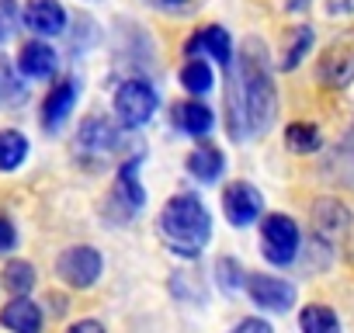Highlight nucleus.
<instances>
[{
	"label": "nucleus",
	"instance_id": "nucleus-18",
	"mask_svg": "<svg viewBox=\"0 0 354 333\" xmlns=\"http://www.w3.org/2000/svg\"><path fill=\"white\" fill-rule=\"evenodd\" d=\"M174 122H177V129L188 132V135H209L212 125H216V115H212V108H205L198 101H188V104L174 108Z\"/></svg>",
	"mask_w": 354,
	"mask_h": 333
},
{
	"label": "nucleus",
	"instance_id": "nucleus-12",
	"mask_svg": "<svg viewBox=\"0 0 354 333\" xmlns=\"http://www.w3.org/2000/svg\"><path fill=\"white\" fill-rule=\"evenodd\" d=\"M25 25L35 35H63L66 32V11L59 0H28L25 4Z\"/></svg>",
	"mask_w": 354,
	"mask_h": 333
},
{
	"label": "nucleus",
	"instance_id": "nucleus-2",
	"mask_svg": "<svg viewBox=\"0 0 354 333\" xmlns=\"http://www.w3.org/2000/svg\"><path fill=\"white\" fill-rule=\"evenodd\" d=\"M240 97H243V111H247V125H250V135H264L274 122V111H278V97H274V84H271V70H268V53H264V42L257 39H247L243 42V59L230 80Z\"/></svg>",
	"mask_w": 354,
	"mask_h": 333
},
{
	"label": "nucleus",
	"instance_id": "nucleus-3",
	"mask_svg": "<svg viewBox=\"0 0 354 333\" xmlns=\"http://www.w3.org/2000/svg\"><path fill=\"white\" fill-rule=\"evenodd\" d=\"M160 108V94L146 77H125L122 87L115 91V115L125 129H139L146 125Z\"/></svg>",
	"mask_w": 354,
	"mask_h": 333
},
{
	"label": "nucleus",
	"instance_id": "nucleus-1",
	"mask_svg": "<svg viewBox=\"0 0 354 333\" xmlns=\"http://www.w3.org/2000/svg\"><path fill=\"white\" fill-rule=\"evenodd\" d=\"M156 236L170 254L195 260L212 240V216L198 195H174L156 216Z\"/></svg>",
	"mask_w": 354,
	"mask_h": 333
},
{
	"label": "nucleus",
	"instance_id": "nucleus-6",
	"mask_svg": "<svg viewBox=\"0 0 354 333\" xmlns=\"http://www.w3.org/2000/svg\"><path fill=\"white\" fill-rule=\"evenodd\" d=\"M77 149H80V156L97 163V160H108L115 153H125L129 142L122 139V132L108 118H87L77 132Z\"/></svg>",
	"mask_w": 354,
	"mask_h": 333
},
{
	"label": "nucleus",
	"instance_id": "nucleus-19",
	"mask_svg": "<svg viewBox=\"0 0 354 333\" xmlns=\"http://www.w3.org/2000/svg\"><path fill=\"white\" fill-rule=\"evenodd\" d=\"M28 156V139L18 129H0V171H18Z\"/></svg>",
	"mask_w": 354,
	"mask_h": 333
},
{
	"label": "nucleus",
	"instance_id": "nucleus-17",
	"mask_svg": "<svg viewBox=\"0 0 354 333\" xmlns=\"http://www.w3.org/2000/svg\"><path fill=\"white\" fill-rule=\"evenodd\" d=\"M0 323H4L8 330H15V333H35V330L42 326V309H39L32 298L18 295L11 305H4V312H0Z\"/></svg>",
	"mask_w": 354,
	"mask_h": 333
},
{
	"label": "nucleus",
	"instance_id": "nucleus-15",
	"mask_svg": "<svg viewBox=\"0 0 354 333\" xmlns=\"http://www.w3.org/2000/svg\"><path fill=\"white\" fill-rule=\"evenodd\" d=\"M223 171H226V156H223V149H216L212 142H202V146L188 156V174L198 178L202 184H216V181L223 178Z\"/></svg>",
	"mask_w": 354,
	"mask_h": 333
},
{
	"label": "nucleus",
	"instance_id": "nucleus-4",
	"mask_svg": "<svg viewBox=\"0 0 354 333\" xmlns=\"http://www.w3.org/2000/svg\"><path fill=\"white\" fill-rule=\"evenodd\" d=\"M139 156H142V153L122 160L118 178H115V184H111V195H108V216H111L115 222L132 219V216L142 212V205H146V188H142V181H139Z\"/></svg>",
	"mask_w": 354,
	"mask_h": 333
},
{
	"label": "nucleus",
	"instance_id": "nucleus-5",
	"mask_svg": "<svg viewBox=\"0 0 354 333\" xmlns=\"http://www.w3.org/2000/svg\"><path fill=\"white\" fill-rule=\"evenodd\" d=\"M316 77H319L326 87H333V91L354 84V28L340 32V35L323 49L319 66H316Z\"/></svg>",
	"mask_w": 354,
	"mask_h": 333
},
{
	"label": "nucleus",
	"instance_id": "nucleus-7",
	"mask_svg": "<svg viewBox=\"0 0 354 333\" xmlns=\"http://www.w3.org/2000/svg\"><path fill=\"white\" fill-rule=\"evenodd\" d=\"M261 243H264V257L271 264H292L299 254V226L288 216L271 212L261 222Z\"/></svg>",
	"mask_w": 354,
	"mask_h": 333
},
{
	"label": "nucleus",
	"instance_id": "nucleus-31",
	"mask_svg": "<svg viewBox=\"0 0 354 333\" xmlns=\"http://www.w3.org/2000/svg\"><path fill=\"white\" fill-rule=\"evenodd\" d=\"M149 4H156V8H167V11H181L188 0H149Z\"/></svg>",
	"mask_w": 354,
	"mask_h": 333
},
{
	"label": "nucleus",
	"instance_id": "nucleus-20",
	"mask_svg": "<svg viewBox=\"0 0 354 333\" xmlns=\"http://www.w3.org/2000/svg\"><path fill=\"white\" fill-rule=\"evenodd\" d=\"M313 49V28L309 25H299V28H292L288 35H285V49H281V70H295L302 59H306V53Z\"/></svg>",
	"mask_w": 354,
	"mask_h": 333
},
{
	"label": "nucleus",
	"instance_id": "nucleus-16",
	"mask_svg": "<svg viewBox=\"0 0 354 333\" xmlns=\"http://www.w3.org/2000/svg\"><path fill=\"white\" fill-rule=\"evenodd\" d=\"M313 222H316V233L323 240H337V236H347L351 229V212L337 202H316L313 209Z\"/></svg>",
	"mask_w": 354,
	"mask_h": 333
},
{
	"label": "nucleus",
	"instance_id": "nucleus-30",
	"mask_svg": "<svg viewBox=\"0 0 354 333\" xmlns=\"http://www.w3.org/2000/svg\"><path fill=\"white\" fill-rule=\"evenodd\" d=\"M70 330H73V333H104V323H97V319H80V323H73Z\"/></svg>",
	"mask_w": 354,
	"mask_h": 333
},
{
	"label": "nucleus",
	"instance_id": "nucleus-14",
	"mask_svg": "<svg viewBox=\"0 0 354 333\" xmlns=\"http://www.w3.org/2000/svg\"><path fill=\"white\" fill-rule=\"evenodd\" d=\"M205 53V56H212L219 66H230V59H233V46H230V35H226V28H219V25H209V28H202L188 46H185V53L188 56H195V53Z\"/></svg>",
	"mask_w": 354,
	"mask_h": 333
},
{
	"label": "nucleus",
	"instance_id": "nucleus-22",
	"mask_svg": "<svg viewBox=\"0 0 354 333\" xmlns=\"http://www.w3.org/2000/svg\"><path fill=\"white\" fill-rule=\"evenodd\" d=\"M299 326L306 330V333H337L340 330V319H337V312L330 309V305H306L302 312H299Z\"/></svg>",
	"mask_w": 354,
	"mask_h": 333
},
{
	"label": "nucleus",
	"instance_id": "nucleus-9",
	"mask_svg": "<svg viewBox=\"0 0 354 333\" xmlns=\"http://www.w3.org/2000/svg\"><path fill=\"white\" fill-rule=\"evenodd\" d=\"M223 212H226L230 226L247 229V226H254V222L261 219V212H264V198H261V191H257L254 184H247V181H233V184L223 191Z\"/></svg>",
	"mask_w": 354,
	"mask_h": 333
},
{
	"label": "nucleus",
	"instance_id": "nucleus-28",
	"mask_svg": "<svg viewBox=\"0 0 354 333\" xmlns=\"http://www.w3.org/2000/svg\"><path fill=\"white\" fill-rule=\"evenodd\" d=\"M15 243H18V233H15L11 219H8V216H0V254L15 250Z\"/></svg>",
	"mask_w": 354,
	"mask_h": 333
},
{
	"label": "nucleus",
	"instance_id": "nucleus-10",
	"mask_svg": "<svg viewBox=\"0 0 354 333\" xmlns=\"http://www.w3.org/2000/svg\"><path fill=\"white\" fill-rule=\"evenodd\" d=\"M247 295L264 312H288L295 305V285L285 281V278H271V274H250Z\"/></svg>",
	"mask_w": 354,
	"mask_h": 333
},
{
	"label": "nucleus",
	"instance_id": "nucleus-24",
	"mask_svg": "<svg viewBox=\"0 0 354 333\" xmlns=\"http://www.w3.org/2000/svg\"><path fill=\"white\" fill-rule=\"evenodd\" d=\"M4 285L15 292V295H28L35 288V267L28 260H8L4 267Z\"/></svg>",
	"mask_w": 354,
	"mask_h": 333
},
{
	"label": "nucleus",
	"instance_id": "nucleus-21",
	"mask_svg": "<svg viewBox=\"0 0 354 333\" xmlns=\"http://www.w3.org/2000/svg\"><path fill=\"white\" fill-rule=\"evenodd\" d=\"M285 146L292 153H316V149H323V132L313 122H292L285 129Z\"/></svg>",
	"mask_w": 354,
	"mask_h": 333
},
{
	"label": "nucleus",
	"instance_id": "nucleus-25",
	"mask_svg": "<svg viewBox=\"0 0 354 333\" xmlns=\"http://www.w3.org/2000/svg\"><path fill=\"white\" fill-rule=\"evenodd\" d=\"M243 264L240 260H233V257H219L216 260V285L223 288V292H240L243 288Z\"/></svg>",
	"mask_w": 354,
	"mask_h": 333
},
{
	"label": "nucleus",
	"instance_id": "nucleus-23",
	"mask_svg": "<svg viewBox=\"0 0 354 333\" xmlns=\"http://www.w3.org/2000/svg\"><path fill=\"white\" fill-rule=\"evenodd\" d=\"M212 84H216V77H212V66H209L205 59H188V63H185V70H181V87H185L188 94H209Z\"/></svg>",
	"mask_w": 354,
	"mask_h": 333
},
{
	"label": "nucleus",
	"instance_id": "nucleus-29",
	"mask_svg": "<svg viewBox=\"0 0 354 333\" xmlns=\"http://www.w3.org/2000/svg\"><path fill=\"white\" fill-rule=\"evenodd\" d=\"M271 333V323H264V319H240L236 323V333Z\"/></svg>",
	"mask_w": 354,
	"mask_h": 333
},
{
	"label": "nucleus",
	"instance_id": "nucleus-26",
	"mask_svg": "<svg viewBox=\"0 0 354 333\" xmlns=\"http://www.w3.org/2000/svg\"><path fill=\"white\" fill-rule=\"evenodd\" d=\"M25 101V87L8 63H0V108H15Z\"/></svg>",
	"mask_w": 354,
	"mask_h": 333
},
{
	"label": "nucleus",
	"instance_id": "nucleus-27",
	"mask_svg": "<svg viewBox=\"0 0 354 333\" xmlns=\"http://www.w3.org/2000/svg\"><path fill=\"white\" fill-rule=\"evenodd\" d=\"M18 21H21V11L15 0H0V42H8L18 32Z\"/></svg>",
	"mask_w": 354,
	"mask_h": 333
},
{
	"label": "nucleus",
	"instance_id": "nucleus-32",
	"mask_svg": "<svg viewBox=\"0 0 354 333\" xmlns=\"http://www.w3.org/2000/svg\"><path fill=\"white\" fill-rule=\"evenodd\" d=\"M285 8H288V11H306L309 0H285Z\"/></svg>",
	"mask_w": 354,
	"mask_h": 333
},
{
	"label": "nucleus",
	"instance_id": "nucleus-8",
	"mask_svg": "<svg viewBox=\"0 0 354 333\" xmlns=\"http://www.w3.org/2000/svg\"><path fill=\"white\" fill-rule=\"evenodd\" d=\"M101 267H104L101 254H97L94 247H87V243L63 250L59 260H56V274H59L70 288H91V285L101 278Z\"/></svg>",
	"mask_w": 354,
	"mask_h": 333
},
{
	"label": "nucleus",
	"instance_id": "nucleus-11",
	"mask_svg": "<svg viewBox=\"0 0 354 333\" xmlns=\"http://www.w3.org/2000/svg\"><path fill=\"white\" fill-rule=\"evenodd\" d=\"M77 97H80V80H77V77L59 80V84L46 94V101H42V129H46V132H59V129L66 125V118H70Z\"/></svg>",
	"mask_w": 354,
	"mask_h": 333
},
{
	"label": "nucleus",
	"instance_id": "nucleus-13",
	"mask_svg": "<svg viewBox=\"0 0 354 333\" xmlns=\"http://www.w3.org/2000/svg\"><path fill=\"white\" fill-rule=\"evenodd\" d=\"M56 49L49 42H28L21 46L18 53V70L28 77V80H49L56 73Z\"/></svg>",
	"mask_w": 354,
	"mask_h": 333
}]
</instances>
